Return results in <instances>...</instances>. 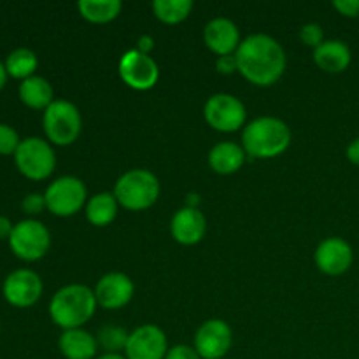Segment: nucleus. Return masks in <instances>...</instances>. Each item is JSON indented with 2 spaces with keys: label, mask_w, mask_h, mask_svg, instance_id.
I'll list each match as a JSON object with an SVG mask.
<instances>
[{
  "label": "nucleus",
  "mask_w": 359,
  "mask_h": 359,
  "mask_svg": "<svg viewBox=\"0 0 359 359\" xmlns=\"http://www.w3.org/2000/svg\"><path fill=\"white\" fill-rule=\"evenodd\" d=\"M235 56L238 72L255 86H272L286 70V53L272 35H249L241 42Z\"/></svg>",
  "instance_id": "f257e3e1"
},
{
  "label": "nucleus",
  "mask_w": 359,
  "mask_h": 359,
  "mask_svg": "<svg viewBox=\"0 0 359 359\" xmlns=\"http://www.w3.org/2000/svg\"><path fill=\"white\" fill-rule=\"evenodd\" d=\"M291 146V130L283 119L262 116L252 119L242 132V147L245 154L256 160H272Z\"/></svg>",
  "instance_id": "f03ea898"
},
{
  "label": "nucleus",
  "mask_w": 359,
  "mask_h": 359,
  "mask_svg": "<svg viewBox=\"0 0 359 359\" xmlns=\"http://www.w3.org/2000/svg\"><path fill=\"white\" fill-rule=\"evenodd\" d=\"M97 305L93 290L83 284H69L53 294L49 302V316L63 332L77 330L93 318Z\"/></svg>",
  "instance_id": "7ed1b4c3"
},
{
  "label": "nucleus",
  "mask_w": 359,
  "mask_h": 359,
  "mask_svg": "<svg viewBox=\"0 0 359 359\" xmlns=\"http://www.w3.org/2000/svg\"><path fill=\"white\" fill-rule=\"evenodd\" d=\"M114 196L119 207L132 212L147 210L160 196V181L146 168H132L125 172L114 184Z\"/></svg>",
  "instance_id": "20e7f679"
},
{
  "label": "nucleus",
  "mask_w": 359,
  "mask_h": 359,
  "mask_svg": "<svg viewBox=\"0 0 359 359\" xmlns=\"http://www.w3.org/2000/svg\"><path fill=\"white\" fill-rule=\"evenodd\" d=\"M42 128L49 144L70 146L79 139L83 130L79 109L69 100H55L42 114Z\"/></svg>",
  "instance_id": "39448f33"
},
{
  "label": "nucleus",
  "mask_w": 359,
  "mask_h": 359,
  "mask_svg": "<svg viewBox=\"0 0 359 359\" xmlns=\"http://www.w3.org/2000/svg\"><path fill=\"white\" fill-rule=\"evenodd\" d=\"M14 163L20 174L30 181H44L55 172L56 154L48 140L27 137L14 153Z\"/></svg>",
  "instance_id": "423d86ee"
},
{
  "label": "nucleus",
  "mask_w": 359,
  "mask_h": 359,
  "mask_svg": "<svg viewBox=\"0 0 359 359\" xmlns=\"http://www.w3.org/2000/svg\"><path fill=\"white\" fill-rule=\"evenodd\" d=\"M44 198L49 212L58 217H70L86 207L88 189L79 177L63 175L46 188Z\"/></svg>",
  "instance_id": "0eeeda50"
},
{
  "label": "nucleus",
  "mask_w": 359,
  "mask_h": 359,
  "mask_svg": "<svg viewBox=\"0 0 359 359\" xmlns=\"http://www.w3.org/2000/svg\"><path fill=\"white\" fill-rule=\"evenodd\" d=\"M9 248L23 262H37L51 248V233L37 219H23L14 224L9 237Z\"/></svg>",
  "instance_id": "6e6552de"
},
{
  "label": "nucleus",
  "mask_w": 359,
  "mask_h": 359,
  "mask_svg": "<svg viewBox=\"0 0 359 359\" xmlns=\"http://www.w3.org/2000/svg\"><path fill=\"white\" fill-rule=\"evenodd\" d=\"M207 125L221 133H233L244 128L248 111L241 98L230 93H216L203 105Z\"/></svg>",
  "instance_id": "1a4fd4ad"
},
{
  "label": "nucleus",
  "mask_w": 359,
  "mask_h": 359,
  "mask_svg": "<svg viewBox=\"0 0 359 359\" xmlns=\"http://www.w3.org/2000/svg\"><path fill=\"white\" fill-rule=\"evenodd\" d=\"M119 77L128 88L135 91H147L156 86L160 79L158 63L149 55L130 49L119 60Z\"/></svg>",
  "instance_id": "9d476101"
},
{
  "label": "nucleus",
  "mask_w": 359,
  "mask_h": 359,
  "mask_svg": "<svg viewBox=\"0 0 359 359\" xmlns=\"http://www.w3.org/2000/svg\"><path fill=\"white\" fill-rule=\"evenodd\" d=\"M233 333L223 319H209L202 323L195 333V349L202 359H223L231 349Z\"/></svg>",
  "instance_id": "9b49d317"
},
{
  "label": "nucleus",
  "mask_w": 359,
  "mask_h": 359,
  "mask_svg": "<svg viewBox=\"0 0 359 359\" xmlns=\"http://www.w3.org/2000/svg\"><path fill=\"white\" fill-rule=\"evenodd\" d=\"M42 290H44V286H42L39 273L28 269H20L11 272L6 277L2 286L6 302L16 309H28L37 304L42 294Z\"/></svg>",
  "instance_id": "f8f14e48"
},
{
  "label": "nucleus",
  "mask_w": 359,
  "mask_h": 359,
  "mask_svg": "<svg viewBox=\"0 0 359 359\" xmlns=\"http://www.w3.org/2000/svg\"><path fill=\"white\" fill-rule=\"evenodd\" d=\"M168 340L163 330L156 325H142L133 330L125 347L126 359H165Z\"/></svg>",
  "instance_id": "ddd939ff"
},
{
  "label": "nucleus",
  "mask_w": 359,
  "mask_h": 359,
  "mask_svg": "<svg viewBox=\"0 0 359 359\" xmlns=\"http://www.w3.org/2000/svg\"><path fill=\"white\" fill-rule=\"evenodd\" d=\"M93 293L98 307L105 311H119L130 304L135 293V286L126 273L109 272L98 279Z\"/></svg>",
  "instance_id": "4468645a"
},
{
  "label": "nucleus",
  "mask_w": 359,
  "mask_h": 359,
  "mask_svg": "<svg viewBox=\"0 0 359 359\" xmlns=\"http://www.w3.org/2000/svg\"><path fill=\"white\" fill-rule=\"evenodd\" d=\"M314 262L316 266L326 276H342L353 266V248L342 237H328L316 249Z\"/></svg>",
  "instance_id": "2eb2a0df"
},
{
  "label": "nucleus",
  "mask_w": 359,
  "mask_h": 359,
  "mask_svg": "<svg viewBox=\"0 0 359 359\" xmlns=\"http://www.w3.org/2000/svg\"><path fill=\"white\" fill-rule=\"evenodd\" d=\"M170 233L181 245H196L207 233V219L198 207H182L170 221Z\"/></svg>",
  "instance_id": "dca6fc26"
},
{
  "label": "nucleus",
  "mask_w": 359,
  "mask_h": 359,
  "mask_svg": "<svg viewBox=\"0 0 359 359\" xmlns=\"http://www.w3.org/2000/svg\"><path fill=\"white\" fill-rule=\"evenodd\" d=\"M203 42L217 56L235 55L241 46L238 27L228 18H214L203 28Z\"/></svg>",
  "instance_id": "f3484780"
},
{
  "label": "nucleus",
  "mask_w": 359,
  "mask_h": 359,
  "mask_svg": "<svg viewBox=\"0 0 359 359\" xmlns=\"http://www.w3.org/2000/svg\"><path fill=\"white\" fill-rule=\"evenodd\" d=\"M353 53L344 41L328 39L314 49V62L321 70L328 74H340L351 65Z\"/></svg>",
  "instance_id": "a211bd4d"
},
{
  "label": "nucleus",
  "mask_w": 359,
  "mask_h": 359,
  "mask_svg": "<svg viewBox=\"0 0 359 359\" xmlns=\"http://www.w3.org/2000/svg\"><path fill=\"white\" fill-rule=\"evenodd\" d=\"M98 342L83 328L65 330L58 339V349L65 359H97Z\"/></svg>",
  "instance_id": "6ab92c4d"
},
{
  "label": "nucleus",
  "mask_w": 359,
  "mask_h": 359,
  "mask_svg": "<svg viewBox=\"0 0 359 359\" xmlns=\"http://www.w3.org/2000/svg\"><path fill=\"white\" fill-rule=\"evenodd\" d=\"M245 161L244 147L235 142H219L210 149L209 165L216 174L230 175L242 168Z\"/></svg>",
  "instance_id": "aec40b11"
},
{
  "label": "nucleus",
  "mask_w": 359,
  "mask_h": 359,
  "mask_svg": "<svg viewBox=\"0 0 359 359\" xmlns=\"http://www.w3.org/2000/svg\"><path fill=\"white\" fill-rule=\"evenodd\" d=\"M18 95L27 107L35 111H46L56 100L51 83L41 76H32L21 81Z\"/></svg>",
  "instance_id": "412c9836"
},
{
  "label": "nucleus",
  "mask_w": 359,
  "mask_h": 359,
  "mask_svg": "<svg viewBox=\"0 0 359 359\" xmlns=\"http://www.w3.org/2000/svg\"><path fill=\"white\" fill-rule=\"evenodd\" d=\"M119 203L116 200L114 193L111 191H102L88 198L84 212H86V219L90 221L93 226L104 228L109 226L112 221L118 216Z\"/></svg>",
  "instance_id": "4be33fe9"
},
{
  "label": "nucleus",
  "mask_w": 359,
  "mask_h": 359,
  "mask_svg": "<svg viewBox=\"0 0 359 359\" xmlns=\"http://www.w3.org/2000/svg\"><path fill=\"white\" fill-rule=\"evenodd\" d=\"M123 4L119 0H79L77 11L86 21L105 25L114 21L121 14Z\"/></svg>",
  "instance_id": "5701e85b"
},
{
  "label": "nucleus",
  "mask_w": 359,
  "mask_h": 359,
  "mask_svg": "<svg viewBox=\"0 0 359 359\" xmlns=\"http://www.w3.org/2000/svg\"><path fill=\"white\" fill-rule=\"evenodd\" d=\"M6 70L7 76L14 77V79H28V77L35 76V70L39 67L37 55L28 48H18L9 53L6 58Z\"/></svg>",
  "instance_id": "b1692460"
},
{
  "label": "nucleus",
  "mask_w": 359,
  "mask_h": 359,
  "mask_svg": "<svg viewBox=\"0 0 359 359\" xmlns=\"http://www.w3.org/2000/svg\"><path fill=\"white\" fill-rule=\"evenodd\" d=\"M191 0H154L153 13L161 23L177 25L182 23L191 14Z\"/></svg>",
  "instance_id": "393cba45"
},
{
  "label": "nucleus",
  "mask_w": 359,
  "mask_h": 359,
  "mask_svg": "<svg viewBox=\"0 0 359 359\" xmlns=\"http://www.w3.org/2000/svg\"><path fill=\"white\" fill-rule=\"evenodd\" d=\"M128 337L130 333L126 332L125 328H121V326L107 325L98 332L97 342L100 344L107 353L121 354V351H125L126 342H128Z\"/></svg>",
  "instance_id": "a878e982"
},
{
  "label": "nucleus",
  "mask_w": 359,
  "mask_h": 359,
  "mask_svg": "<svg viewBox=\"0 0 359 359\" xmlns=\"http://www.w3.org/2000/svg\"><path fill=\"white\" fill-rule=\"evenodd\" d=\"M20 144L21 139L16 130L6 123H0V154L2 156H14Z\"/></svg>",
  "instance_id": "bb28decb"
},
{
  "label": "nucleus",
  "mask_w": 359,
  "mask_h": 359,
  "mask_svg": "<svg viewBox=\"0 0 359 359\" xmlns=\"http://www.w3.org/2000/svg\"><path fill=\"white\" fill-rule=\"evenodd\" d=\"M300 41L309 48H319L325 42V32L319 23H307L300 30Z\"/></svg>",
  "instance_id": "cd10ccee"
},
{
  "label": "nucleus",
  "mask_w": 359,
  "mask_h": 359,
  "mask_svg": "<svg viewBox=\"0 0 359 359\" xmlns=\"http://www.w3.org/2000/svg\"><path fill=\"white\" fill-rule=\"evenodd\" d=\"M21 209L25 214H30V216H37L42 210L46 209V198L44 193H28L23 200H21Z\"/></svg>",
  "instance_id": "c85d7f7f"
},
{
  "label": "nucleus",
  "mask_w": 359,
  "mask_h": 359,
  "mask_svg": "<svg viewBox=\"0 0 359 359\" xmlns=\"http://www.w3.org/2000/svg\"><path fill=\"white\" fill-rule=\"evenodd\" d=\"M165 359H202V358H200V354L196 353L195 347L181 344V346L170 347Z\"/></svg>",
  "instance_id": "c756f323"
},
{
  "label": "nucleus",
  "mask_w": 359,
  "mask_h": 359,
  "mask_svg": "<svg viewBox=\"0 0 359 359\" xmlns=\"http://www.w3.org/2000/svg\"><path fill=\"white\" fill-rule=\"evenodd\" d=\"M333 7L346 18L359 16V0H335Z\"/></svg>",
  "instance_id": "7c9ffc66"
},
{
  "label": "nucleus",
  "mask_w": 359,
  "mask_h": 359,
  "mask_svg": "<svg viewBox=\"0 0 359 359\" xmlns=\"http://www.w3.org/2000/svg\"><path fill=\"white\" fill-rule=\"evenodd\" d=\"M216 70L224 76H230L235 70H238L237 65V56L235 55H226V56H217L216 60Z\"/></svg>",
  "instance_id": "2f4dec72"
},
{
  "label": "nucleus",
  "mask_w": 359,
  "mask_h": 359,
  "mask_svg": "<svg viewBox=\"0 0 359 359\" xmlns=\"http://www.w3.org/2000/svg\"><path fill=\"white\" fill-rule=\"evenodd\" d=\"M154 48V39L151 35H140L139 41H137V51L144 53V55H149Z\"/></svg>",
  "instance_id": "473e14b6"
},
{
  "label": "nucleus",
  "mask_w": 359,
  "mask_h": 359,
  "mask_svg": "<svg viewBox=\"0 0 359 359\" xmlns=\"http://www.w3.org/2000/svg\"><path fill=\"white\" fill-rule=\"evenodd\" d=\"M346 156H347V160L351 161V163L359 167V137H358V139H354L353 142L347 146Z\"/></svg>",
  "instance_id": "72a5a7b5"
},
{
  "label": "nucleus",
  "mask_w": 359,
  "mask_h": 359,
  "mask_svg": "<svg viewBox=\"0 0 359 359\" xmlns=\"http://www.w3.org/2000/svg\"><path fill=\"white\" fill-rule=\"evenodd\" d=\"M13 228L14 224L11 223L9 217L0 216V238H7V241H9L11 233H13Z\"/></svg>",
  "instance_id": "f704fd0d"
},
{
  "label": "nucleus",
  "mask_w": 359,
  "mask_h": 359,
  "mask_svg": "<svg viewBox=\"0 0 359 359\" xmlns=\"http://www.w3.org/2000/svg\"><path fill=\"white\" fill-rule=\"evenodd\" d=\"M7 70H6V65H4L2 62H0V91L4 90V86H6L7 83Z\"/></svg>",
  "instance_id": "c9c22d12"
},
{
  "label": "nucleus",
  "mask_w": 359,
  "mask_h": 359,
  "mask_svg": "<svg viewBox=\"0 0 359 359\" xmlns=\"http://www.w3.org/2000/svg\"><path fill=\"white\" fill-rule=\"evenodd\" d=\"M97 359H126L123 354H114V353H105L102 356H98Z\"/></svg>",
  "instance_id": "e433bc0d"
}]
</instances>
